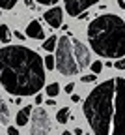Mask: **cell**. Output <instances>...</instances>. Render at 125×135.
<instances>
[{"label": "cell", "instance_id": "obj_1", "mask_svg": "<svg viewBox=\"0 0 125 135\" xmlns=\"http://www.w3.org/2000/svg\"><path fill=\"white\" fill-rule=\"evenodd\" d=\"M43 58L24 45L0 49V84L15 98L35 96L45 86Z\"/></svg>", "mask_w": 125, "mask_h": 135}, {"label": "cell", "instance_id": "obj_6", "mask_svg": "<svg viewBox=\"0 0 125 135\" xmlns=\"http://www.w3.org/2000/svg\"><path fill=\"white\" fill-rule=\"evenodd\" d=\"M50 118L43 107L32 111V122H30V135H49L50 133Z\"/></svg>", "mask_w": 125, "mask_h": 135}, {"label": "cell", "instance_id": "obj_5", "mask_svg": "<svg viewBox=\"0 0 125 135\" xmlns=\"http://www.w3.org/2000/svg\"><path fill=\"white\" fill-rule=\"evenodd\" d=\"M110 135H125V79H114V116Z\"/></svg>", "mask_w": 125, "mask_h": 135}, {"label": "cell", "instance_id": "obj_18", "mask_svg": "<svg viewBox=\"0 0 125 135\" xmlns=\"http://www.w3.org/2000/svg\"><path fill=\"white\" fill-rule=\"evenodd\" d=\"M17 0H0V9H11L15 8Z\"/></svg>", "mask_w": 125, "mask_h": 135}, {"label": "cell", "instance_id": "obj_2", "mask_svg": "<svg viewBox=\"0 0 125 135\" xmlns=\"http://www.w3.org/2000/svg\"><path fill=\"white\" fill-rule=\"evenodd\" d=\"M88 41L93 53L105 58L125 56V21L118 15H99L88 26Z\"/></svg>", "mask_w": 125, "mask_h": 135}, {"label": "cell", "instance_id": "obj_3", "mask_svg": "<svg viewBox=\"0 0 125 135\" xmlns=\"http://www.w3.org/2000/svg\"><path fill=\"white\" fill-rule=\"evenodd\" d=\"M82 111L95 135H110L114 116V79L99 83L82 103Z\"/></svg>", "mask_w": 125, "mask_h": 135}, {"label": "cell", "instance_id": "obj_12", "mask_svg": "<svg viewBox=\"0 0 125 135\" xmlns=\"http://www.w3.org/2000/svg\"><path fill=\"white\" fill-rule=\"evenodd\" d=\"M8 124H9V107L6 99L0 96V126H8Z\"/></svg>", "mask_w": 125, "mask_h": 135}, {"label": "cell", "instance_id": "obj_20", "mask_svg": "<svg viewBox=\"0 0 125 135\" xmlns=\"http://www.w3.org/2000/svg\"><path fill=\"white\" fill-rule=\"evenodd\" d=\"M34 2H38V4H41V6H54L56 2H60V0H34Z\"/></svg>", "mask_w": 125, "mask_h": 135}, {"label": "cell", "instance_id": "obj_11", "mask_svg": "<svg viewBox=\"0 0 125 135\" xmlns=\"http://www.w3.org/2000/svg\"><path fill=\"white\" fill-rule=\"evenodd\" d=\"M32 111H34V107L32 105H26V107H23L19 113H17V116H15L17 126H26L28 120H30V116H32Z\"/></svg>", "mask_w": 125, "mask_h": 135}, {"label": "cell", "instance_id": "obj_32", "mask_svg": "<svg viewBox=\"0 0 125 135\" xmlns=\"http://www.w3.org/2000/svg\"><path fill=\"white\" fill-rule=\"evenodd\" d=\"M64 135H73V131H64Z\"/></svg>", "mask_w": 125, "mask_h": 135}, {"label": "cell", "instance_id": "obj_9", "mask_svg": "<svg viewBox=\"0 0 125 135\" xmlns=\"http://www.w3.org/2000/svg\"><path fill=\"white\" fill-rule=\"evenodd\" d=\"M43 17H45V21H47L52 28H60V26L64 25V11H62V8H58V6L49 8V9L43 13Z\"/></svg>", "mask_w": 125, "mask_h": 135}, {"label": "cell", "instance_id": "obj_31", "mask_svg": "<svg viewBox=\"0 0 125 135\" xmlns=\"http://www.w3.org/2000/svg\"><path fill=\"white\" fill-rule=\"evenodd\" d=\"M75 135H82V129L80 128H75Z\"/></svg>", "mask_w": 125, "mask_h": 135}, {"label": "cell", "instance_id": "obj_14", "mask_svg": "<svg viewBox=\"0 0 125 135\" xmlns=\"http://www.w3.org/2000/svg\"><path fill=\"white\" fill-rule=\"evenodd\" d=\"M56 43H58V38L56 36H49L45 40V43H41V47L47 51V53H52V51H56Z\"/></svg>", "mask_w": 125, "mask_h": 135}, {"label": "cell", "instance_id": "obj_21", "mask_svg": "<svg viewBox=\"0 0 125 135\" xmlns=\"http://www.w3.org/2000/svg\"><path fill=\"white\" fill-rule=\"evenodd\" d=\"M114 68H116V70H125V58L116 60V62H114Z\"/></svg>", "mask_w": 125, "mask_h": 135}, {"label": "cell", "instance_id": "obj_4", "mask_svg": "<svg viewBox=\"0 0 125 135\" xmlns=\"http://www.w3.org/2000/svg\"><path fill=\"white\" fill-rule=\"evenodd\" d=\"M56 70L62 75H77L80 70L75 60V53H73V41L69 36H62L56 43Z\"/></svg>", "mask_w": 125, "mask_h": 135}, {"label": "cell", "instance_id": "obj_26", "mask_svg": "<svg viewBox=\"0 0 125 135\" xmlns=\"http://www.w3.org/2000/svg\"><path fill=\"white\" fill-rule=\"evenodd\" d=\"M35 103H43V96L41 94H35Z\"/></svg>", "mask_w": 125, "mask_h": 135}, {"label": "cell", "instance_id": "obj_16", "mask_svg": "<svg viewBox=\"0 0 125 135\" xmlns=\"http://www.w3.org/2000/svg\"><path fill=\"white\" fill-rule=\"evenodd\" d=\"M11 41V32L8 25H0V43H9Z\"/></svg>", "mask_w": 125, "mask_h": 135}, {"label": "cell", "instance_id": "obj_7", "mask_svg": "<svg viewBox=\"0 0 125 135\" xmlns=\"http://www.w3.org/2000/svg\"><path fill=\"white\" fill-rule=\"evenodd\" d=\"M99 0H64L65 11L71 17H80L84 9H88L90 6H95Z\"/></svg>", "mask_w": 125, "mask_h": 135}, {"label": "cell", "instance_id": "obj_29", "mask_svg": "<svg viewBox=\"0 0 125 135\" xmlns=\"http://www.w3.org/2000/svg\"><path fill=\"white\" fill-rule=\"evenodd\" d=\"M47 105H50V107H54V105H56V101H54V99H50V98H49V99H47Z\"/></svg>", "mask_w": 125, "mask_h": 135}, {"label": "cell", "instance_id": "obj_8", "mask_svg": "<svg viewBox=\"0 0 125 135\" xmlns=\"http://www.w3.org/2000/svg\"><path fill=\"white\" fill-rule=\"evenodd\" d=\"M71 41H73V53H75V60H77L79 70H84V68L90 66V49L79 40H71Z\"/></svg>", "mask_w": 125, "mask_h": 135}, {"label": "cell", "instance_id": "obj_22", "mask_svg": "<svg viewBox=\"0 0 125 135\" xmlns=\"http://www.w3.org/2000/svg\"><path fill=\"white\" fill-rule=\"evenodd\" d=\"M95 79H97V75L90 73V75H84V77H82V83H86V84H88V83H93Z\"/></svg>", "mask_w": 125, "mask_h": 135}, {"label": "cell", "instance_id": "obj_24", "mask_svg": "<svg viewBox=\"0 0 125 135\" xmlns=\"http://www.w3.org/2000/svg\"><path fill=\"white\" fill-rule=\"evenodd\" d=\"M8 135H19V129L15 126H8Z\"/></svg>", "mask_w": 125, "mask_h": 135}, {"label": "cell", "instance_id": "obj_23", "mask_svg": "<svg viewBox=\"0 0 125 135\" xmlns=\"http://www.w3.org/2000/svg\"><path fill=\"white\" fill-rule=\"evenodd\" d=\"M64 90H65L67 94H73V90H75V84H73V83H67V84H65V88H64Z\"/></svg>", "mask_w": 125, "mask_h": 135}, {"label": "cell", "instance_id": "obj_30", "mask_svg": "<svg viewBox=\"0 0 125 135\" xmlns=\"http://www.w3.org/2000/svg\"><path fill=\"white\" fill-rule=\"evenodd\" d=\"M15 38H19V40H24V34H21V32H15Z\"/></svg>", "mask_w": 125, "mask_h": 135}, {"label": "cell", "instance_id": "obj_17", "mask_svg": "<svg viewBox=\"0 0 125 135\" xmlns=\"http://www.w3.org/2000/svg\"><path fill=\"white\" fill-rule=\"evenodd\" d=\"M43 66H45V70H49V71L56 70V60H54V56H52V55H47L45 60H43Z\"/></svg>", "mask_w": 125, "mask_h": 135}, {"label": "cell", "instance_id": "obj_19", "mask_svg": "<svg viewBox=\"0 0 125 135\" xmlns=\"http://www.w3.org/2000/svg\"><path fill=\"white\" fill-rule=\"evenodd\" d=\"M90 68H92V73L97 75V73H101V70H103V62H101V60H95V62L90 64Z\"/></svg>", "mask_w": 125, "mask_h": 135}, {"label": "cell", "instance_id": "obj_15", "mask_svg": "<svg viewBox=\"0 0 125 135\" xmlns=\"http://www.w3.org/2000/svg\"><path fill=\"white\" fill-rule=\"evenodd\" d=\"M45 94H47L50 99H54V98L60 94V84H58V83H50V84H47V86H45Z\"/></svg>", "mask_w": 125, "mask_h": 135}, {"label": "cell", "instance_id": "obj_27", "mask_svg": "<svg viewBox=\"0 0 125 135\" xmlns=\"http://www.w3.org/2000/svg\"><path fill=\"white\" fill-rule=\"evenodd\" d=\"M116 4H118L121 9H125V0H116Z\"/></svg>", "mask_w": 125, "mask_h": 135}, {"label": "cell", "instance_id": "obj_13", "mask_svg": "<svg viewBox=\"0 0 125 135\" xmlns=\"http://www.w3.org/2000/svg\"><path fill=\"white\" fill-rule=\"evenodd\" d=\"M69 118H71V109H69V107L58 109V113H56V120H58V124H65Z\"/></svg>", "mask_w": 125, "mask_h": 135}, {"label": "cell", "instance_id": "obj_28", "mask_svg": "<svg viewBox=\"0 0 125 135\" xmlns=\"http://www.w3.org/2000/svg\"><path fill=\"white\" fill-rule=\"evenodd\" d=\"M24 4H26V8H34V0H24Z\"/></svg>", "mask_w": 125, "mask_h": 135}, {"label": "cell", "instance_id": "obj_10", "mask_svg": "<svg viewBox=\"0 0 125 135\" xmlns=\"http://www.w3.org/2000/svg\"><path fill=\"white\" fill-rule=\"evenodd\" d=\"M26 38L32 40H45V30L41 28L39 21H30L26 25Z\"/></svg>", "mask_w": 125, "mask_h": 135}, {"label": "cell", "instance_id": "obj_25", "mask_svg": "<svg viewBox=\"0 0 125 135\" xmlns=\"http://www.w3.org/2000/svg\"><path fill=\"white\" fill-rule=\"evenodd\" d=\"M71 99H73V103H77V101H80V96L79 94H71Z\"/></svg>", "mask_w": 125, "mask_h": 135}]
</instances>
